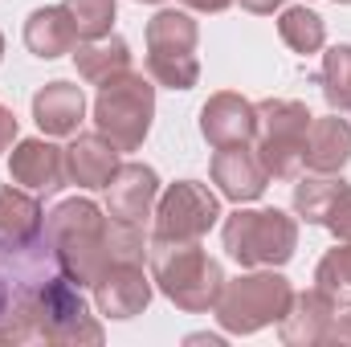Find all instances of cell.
Instances as JSON below:
<instances>
[{"label":"cell","mask_w":351,"mask_h":347,"mask_svg":"<svg viewBox=\"0 0 351 347\" xmlns=\"http://www.w3.org/2000/svg\"><path fill=\"white\" fill-rule=\"evenodd\" d=\"M58 274L66 270L45 237L16 241L0 233V344H37V307Z\"/></svg>","instance_id":"1"},{"label":"cell","mask_w":351,"mask_h":347,"mask_svg":"<svg viewBox=\"0 0 351 347\" xmlns=\"http://www.w3.org/2000/svg\"><path fill=\"white\" fill-rule=\"evenodd\" d=\"M110 237H114V221L94 200L74 196L62 200L53 213H45V241L78 286H94L102 270L114 261Z\"/></svg>","instance_id":"2"},{"label":"cell","mask_w":351,"mask_h":347,"mask_svg":"<svg viewBox=\"0 0 351 347\" xmlns=\"http://www.w3.org/2000/svg\"><path fill=\"white\" fill-rule=\"evenodd\" d=\"M147 261H152V282L172 298L180 311L204 315L217 307L225 290V270L221 261L208 258L200 241H147Z\"/></svg>","instance_id":"3"},{"label":"cell","mask_w":351,"mask_h":347,"mask_svg":"<svg viewBox=\"0 0 351 347\" xmlns=\"http://www.w3.org/2000/svg\"><path fill=\"white\" fill-rule=\"evenodd\" d=\"M225 250L245 270H278L298 250V221L282 208H237L225 217Z\"/></svg>","instance_id":"4"},{"label":"cell","mask_w":351,"mask_h":347,"mask_svg":"<svg viewBox=\"0 0 351 347\" xmlns=\"http://www.w3.org/2000/svg\"><path fill=\"white\" fill-rule=\"evenodd\" d=\"M156 115V86L139 70H127L98 86L94 98V131L110 139L119 152H139Z\"/></svg>","instance_id":"5"},{"label":"cell","mask_w":351,"mask_h":347,"mask_svg":"<svg viewBox=\"0 0 351 347\" xmlns=\"http://www.w3.org/2000/svg\"><path fill=\"white\" fill-rule=\"evenodd\" d=\"M290 298H294V286L278 270H258L233 282L225 278V290L213 311L229 335H258L269 323H282V315L290 311Z\"/></svg>","instance_id":"6"},{"label":"cell","mask_w":351,"mask_h":347,"mask_svg":"<svg viewBox=\"0 0 351 347\" xmlns=\"http://www.w3.org/2000/svg\"><path fill=\"white\" fill-rule=\"evenodd\" d=\"M311 110L298 98H265L258 102V156L269 180H298L302 176V147L311 131Z\"/></svg>","instance_id":"7"},{"label":"cell","mask_w":351,"mask_h":347,"mask_svg":"<svg viewBox=\"0 0 351 347\" xmlns=\"http://www.w3.org/2000/svg\"><path fill=\"white\" fill-rule=\"evenodd\" d=\"M196 41L200 29L188 12L160 8L147 21V74L160 86L192 90L200 82V62H196Z\"/></svg>","instance_id":"8"},{"label":"cell","mask_w":351,"mask_h":347,"mask_svg":"<svg viewBox=\"0 0 351 347\" xmlns=\"http://www.w3.org/2000/svg\"><path fill=\"white\" fill-rule=\"evenodd\" d=\"M37 344H102L106 331L102 323L90 315L82 286L70 274H58L37 307V323H33Z\"/></svg>","instance_id":"9"},{"label":"cell","mask_w":351,"mask_h":347,"mask_svg":"<svg viewBox=\"0 0 351 347\" xmlns=\"http://www.w3.org/2000/svg\"><path fill=\"white\" fill-rule=\"evenodd\" d=\"M221 221V200L200 180L172 184L156 204V237L160 241H204V233Z\"/></svg>","instance_id":"10"},{"label":"cell","mask_w":351,"mask_h":347,"mask_svg":"<svg viewBox=\"0 0 351 347\" xmlns=\"http://www.w3.org/2000/svg\"><path fill=\"white\" fill-rule=\"evenodd\" d=\"M90 290L106 319H135L152 302V274H143V261H110Z\"/></svg>","instance_id":"11"},{"label":"cell","mask_w":351,"mask_h":347,"mask_svg":"<svg viewBox=\"0 0 351 347\" xmlns=\"http://www.w3.org/2000/svg\"><path fill=\"white\" fill-rule=\"evenodd\" d=\"M160 200V176L147 164H119L106 184V217L119 225H143Z\"/></svg>","instance_id":"12"},{"label":"cell","mask_w":351,"mask_h":347,"mask_svg":"<svg viewBox=\"0 0 351 347\" xmlns=\"http://www.w3.org/2000/svg\"><path fill=\"white\" fill-rule=\"evenodd\" d=\"M213 184L221 188L225 200L250 204V200H258L269 188V172H265L258 147L229 143V147H217V156H213Z\"/></svg>","instance_id":"13"},{"label":"cell","mask_w":351,"mask_h":347,"mask_svg":"<svg viewBox=\"0 0 351 347\" xmlns=\"http://www.w3.org/2000/svg\"><path fill=\"white\" fill-rule=\"evenodd\" d=\"M8 176L12 184H25L37 196H53L58 188H66V152L49 139H21L8 156Z\"/></svg>","instance_id":"14"},{"label":"cell","mask_w":351,"mask_h":347,"mask_svg":"<svg viewBox=\"0 0 351 347\" xmlns=\"http://www.w3.org/2000/svg\"><path fill=\"white\" fill-rule=\"evenodd\" d=\"M258 131V102L221 90L200 106V135L208 147H229V143H250Z\"/></svg>","instance_id":"15"},{"label":"cell","mask_w":351,"mask_h":347,"mask_svg":"<svg viewBox=\"0 0 351 347\" xmlns=\"http://www.w3.org/2000/svg\"><path fill=\"white\" fill-rule=\"evenodd\" d=\"M335 315H339V307H335L319 286H315V290L294 294V298H290V311H286V315H282V323H278L282 344H290V347H319V344H327Z\"/></svg>","instance_id":"16"},{"label":"cell","mask_w":351,"mask_h":347,"mask_svg":"<svg viewBox=\"0 0 351 347\" xmlns=\"http://www.w3.org/2000/svg\"><path fill=\"white\" fill-rule=\"evenodd\" d=\"M86 115V94L74 82H49L33 94V123L49 135V139H66L78 135Z\"/></svg>","instance_id":"17"},{"label":"cell","mask_w":351,"mask_h":347,"mask_svg":"<svg viewBox=\"0 0 351 347\" xmlns=\"http://www.w3.org/2000/svg\"><path fill=\"white\" fill-rule=\"evenodd\" d=\"M119 147L110 139H102L98 131L74 135V143L66 147V176L78 188H106L110 176L119 172Z\"/></svg>","instance_id":"18"},{"label":"cell","mask_w":351,"mask_h":347,"mask_svg":"<svg viewBox=\"0 0 351 347\" xmlns=\"http://www.w3.org/2000/svg\"><path fill=\"white\" fill-rule=\"evenodd\" d=\"M25 45L33 58L41 62H53V58H66L78 49V29L70 21V12L62 4H45V8H33L29 21H25Z\"/></svg>","instance_id":"19"},{"label":"cell","mask_w":351,"mask_h":347,"mask_svg":"<svg viewBox=\"0 0 351 347\" xmlns=\"http://www.w3.org/2000/svg\"><path fill=\"white\" fill-rule=\"evenodd\" d=\"M351 160V123L339 115L311 119L306 147H302V168L306 172H343Z\"/></svg>","instance_id":"20"},{"label":"cell","mask_w":351,"mask_h":347,"mask_svg":"<svg viewBox=\"0 0 351 347\" xmlns=\"http://www.w3.org/2000/svg\"><path fill=\"white\" fill-rule=\"evenodd\" d=\"M74 66H78V78L90 82V86H102L119 74L131 70V45L123 37H98V41H86L82 49H74Z\"/></svg>","instance_id":"21"},{"label":"cell","mask_w":351,"mask_h":347,"mask_svg":"<svg viewBox=\"0 0 351 347\" xmlns=\"http://www.w3.org/2000/svg\"><path fill=\"white\" fill-rule=\"evenodd\" d=\"M348 188V180L339 172H311V176H298L294 184V213L306 221V225H323L331 204L339 200V192Z\"/></svg>","instance_id":"22"},{"label":"cell","mask_w":351,"mask_h":347,"mask_svg":"<svg viewBox=\"0 0 351 347\" xmlns=\"http://www.w3.org/2000/svg\"><path fill=\"white\" fill-rule=\"evenodd\" d=\"M41 200L37 192H21L12 184H0V233L16 237V241H33L41 237Z\"/></svg>","instance_id":"23"},{"label":"cell","mask_w":351,"mask_h":347,"mask_svg":"<svg viewBox=\"0 0 351 347\" xmlns=\"http://www.w3.org/2000/svg\"><path fill=\"white\" fill-rule=\"evenodd\" d=\"M278 33H282V41L294 49V53H319L323 49V41H327V25H323V16L315 12V8H282V21H278Z\"/></svg>","instance_id":"24"},{"label":"cell","mask_w":351,"mask_h":347,"mask_svg":"<svg viewBox=\"0 0 351 347\" xmlns=\"http://www.w3.org/2000/svg\"><path fill=\"white\" fill-rule=\"evenodd\" d=\"M315 286L343 311L351 307V241H339L335 250H327V258L315 270Z\"/></svg>","instance_id":"25"},{"label":"cell","mask_w":351,"mask_h":347,"mask_svg":"<svg viewBox=\"0 0 351 347\" xmlns=\"http://www.w3.org/2000/svg\"><path fill=\"white\" fill-rule=\"evenodd\" d=\"M323 98L335 115H351V45H331L323 53Z\"/></svg>","instance_id":"26"},{"label":"cell","mask_w":351,"mask_h":347,"mask_svg":"<svg viewBox=\"0 0 351 347\" xmlns=\"http://www.w3.org/2000/svg\"><path fill=\"white\" fill-rule=\"evenodd\" d=\"M62 8L70 12L78 41H98L114 25V0H62Z\"/></svg>","instance_id":"27"},{"label":"cell","mask_w":351,"mask_h":347,"mask_svg":"<svg viewBox=\"0 0 351 347\" xmlns=\"http://www.w3.org/2000/svg\"><path fill=\"white\" fill-rule=\"evenodd\" d=\"M323 229H331L339 241H351V184L343 188V192H339V200L331 204V213H327Z\"/></svg>","instance_id":"28"},{"label":"cell","mask_w":351,"mask_h":347,"mask_svg":"<svg viewBox=\"0 0 351 347\" xmlns=\"http://www.w3.org/2000/svg\"><path fill=\"white\" fill-rule=\"evenodd\" d=\"M12 139H16V115L8 106H0V152H8Z\"/></svg>","instance_id":"29"},{"label":"cell","mask_w":351,"mask_h":347,"mask_svg":"<svg viewBox=\"0 0 351 347\" xmlns=\"http://www.w3.org/2000/svg\"><path fill=\"white\" fill-rule=\"evenodd\" d=\"M327 344H351V311H339V315H335Z\"/></svg>","instance_id":"30"},{"label":"cell","mask_w":351,"mask_h":347,"mask_svg":"<svg viewBox=\"0 0 351 347\" xmlns=\"http://www.w3.org/2000/svg\"><path fill=\"white\" fill-rule=\"evenodd\" d=\"M286 0H241V8L245 12H254V16H269L274 8H282Z\"/></svg>","instance_id":"31"},{"label":"cell","mask_w":351,"mask_h":347,"mask_svg":"<svg viewBox=\"0 0 351 347\" xmlns=\"http://www.w3.org/2000/svg\"><path fill=\"white\" fill-rule=\"evenodd\" d=\"M233 0H184V8H192V12H225Z\"/></svg>","instance_id":"32"},{"label":"cell","mask_w":351,"mask_h":347,"mask_svg":"<svg viewBox=\"0 0 351 347\" xmlns=\"http://www.w3.org/2000/svg\"><path fill=\"white\" fill-rule=\"evenodd\" d=\"M0 58H4V33H0Z\"/></svg>","instance_id":"33"},{"label":"cell","mask_w":351,"mask_h":347,"mask_svg":"<svg viewBox=\"0 0 351 347\" xmlns=\"http://www.w3.org/2000/svg\"><path fill=\"white\" fill-rule=\"evenodd\" d=\"M139 4H160V0H139Z\"/></svg>","instance_id":"34"},{"label":"cell","mask_w":351,"mask_h":347,"mask_svg":"<svg viewBox=\"0 0 351 347\" xmlns=\"http://www.w3.org/2000/svg\"><path fill=\"white\" fill-rule=\"evenodd\" d=\"M335 4H351V0H335Z\"/></svg>","instance_id":"35"}]
</instances>
